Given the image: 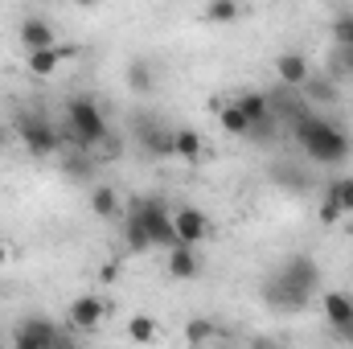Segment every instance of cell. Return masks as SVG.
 <instances>
[{"label":"cell","mask_w":353,"mask_h":349,"mask_svg":"<svg viewBox=\"0 0 353 349\" xmlns=\"http://www.w3.org/2000/svg\"><path fill=\"white\" fill-rule=\"evenodd\" d=\"M12 132H17V140L25 144L29 157H58L62 152V132L41 111H21L17 123H12Z\"/></svg>","instance_id":"cell-5"},{"label":"cell","mask_w":353,"mask_h":349,"mask_svg":"<svg viewBox=\"0 0 353 349\" xmlns=\"http://www.w3.org/2000/svg\"><path fill=\"white\" fill-rule=\"evenodd\" d=\"M8 140H12V128H4V123H0V152H4V144H8Z\"/></svg>","instance_id":"cell-27"},{"label":"cell","mask_w":353,"mask_h":349,"mask_svg":"<svg viewBox=\"0 0 353 349\" xmlns=\"http://www.w3.org/2000/svg\"><path fill=\"white\" fill-rule=\"evenodd\" d=\"M341 218H345V214H341V206H337V201L325 193V201H321V222H325V226H337Z\"/></svg>","instance_id":"cell-24"},{"label":"cell","mask_w":353,"mask_h":349,"mask_svg":"<svg viewBox=\"0 0 353 349\" xmlns=\"http://www.w3.org/2000/svg\"><path fill=\"white\" fill-rule=\"evenodd\" d=\"M333 41H337V50H350L353 54V12H341L333 21Z\"/></svg>","instance_id":"cell-21"},{"label":"cell","mask_w":353,"mask_h":349,"mask_svg":"<svg viewBox=\"0 0 353 349\" xmlns=\"http://www.w3.org/2000/svg\"><path fill=\"white\" fill-rule=\"evenodd\" d=\"M292 140L300 144V152H304L312 165H325V169L345 165L350 152H353L350 132H341L333 119H325V115H316V111H308V107H300V111L292 115Z\"/></svg>","instance_id":"cell-3"},{"label":"cell","mask_w":353,"mask_h":349,"mask_svg":"<svg viewBox=\"0 0 353 349\" xmlns=\"http://www.w3.org/2000/svg\"><path fill=\"white\" fill-rule=\"evenodd\" d=\"M316 292H321V263L312 255H288L267 279L263 300L275 312H304Z\"/></svg>","instance_id":"cell-2"},{"label":"cell","mask_w":353,"mask_h":349,"mask_svg":"<svg viewBox=\"0 0 353 349\" xmlns=\"http://www.w3.org/2000/svg\"><path fill=\"white\" fill-rule=\"evenodd\" d=\"M173 157L185 161V165H197V161L205 157V140H201L193 128H176L173 132Z\"/></svg>","instance_id":"cell-15"},{"label":"cell","mask_w":353,"mask_h":349,"mask_svg":"<svg viewBox=\"0 0 353 349\" xmlns=\"http://www.w3.org/2000/svg\"><path fill=\"white\" fill-rule=\"evenodd\" d=\"M90 210H94V218H111V222H123V201H119V193L111 189V185H94L90 189Z\"/></svg>","instance_id":"cell-13"},{"label":"cell","mask_w":353,"mask_h":349,"mask_svg":"<svg viewBox=\"0 0 353 349\" xmlns=\"http://www.w3.org/2000/svg\"><path fill=\"white\" fill-rule=\"evenodd\" d=\"M333 337H337V341H345V346H353V325H350V329H337Z\"/></svg>","instance_id":"cell-26"},{"label":"cell","mask_w":353,"mask_h":349,"mask_svg":"<svg viewBox=\"0 0 353 349\" xmlns=\"http://www.w3.org/2000/svg\"><path fill=\"white\" fill-rule=\"evenodd\" d=\"M165 267H169V275H173L176 283L193 279V275L201 271V259H197V247H193V243H176V247H169V259H165Z\"/></svg>","instance_id":"cell-10"},{"label":"cell","mask_w":353,"mask_h":349,"mask_svg":"<svg viewBox=\"0 0 353 349\" xmlns=\"http://www.w3.org/2000/svg\"><path fill=\"white\" fill-rule=\"evenodd\" d=\"M62 62H66V50H62V46L29 50V74H33V79H50V74H58Z\"/></svg>","instance_id":"cell-14"},{"label":"cell","mask_w":353,"mask_h":349,"mask_svg":"<svg viewBox=\"0 0 353 349\" xmlns=\"http://www.w3.org/2000/svg\"><path fill=\"white\" fill-rule=\"evenodd\" d=\"M325 193L341 206V214H353V177H337V181H329Z\"/></svg>","instance_id":"cell-20"},{"label":"cell","mask_w":353,"mask_h":349,"mask_svg":"<svg viewBox=\"0 0 353 349\" xmlns=\"http://www.w3.org/2000/svg\"><path fill=\"white\" fill-rule=\"evenodd\" d=\"M275 79H279V87H288V90H304V83L312 79L308 54H300V50H283V54H275Z\"/></svg>","instance_id":"cell-8"},{"label":"cell","mask_w":353,"mask_h":349,"mask_svg":"<svg viewBox=\"0 0 353 349\" xmlns=\"http://www.w3.org/2000/svg\"><path fill=\"white\" fill-rule=\"evenodd\" d=\"M107 312H111V308H107V300H103V296H74V300H70V308H66V317H70V325H74V329H99Z\"/></svg>","instance_id":"cell-9"},{"label":"cell","mask_w":353,"mask_h":349,"mask_svg":"<svg viewBox=\"0 0 353 349\" xmlns=\"http://www.w3.org/2000/svg\"><path fill=\"white\" fill-rule=\"evenodd\" d=\"M62 128H66V140H70L79 152H94V148H103V140L111 136V123H107L103 107H99L90 94H74V99H66Z\"/></svg>","instance_id":"cell-4"},{"label":"cell","mask_w":353,"mask_h":349,"mask_svg":"<svg viewBox=\"0 0 353 349\" xmlns=\"http://www.w3.org/2000/svg\"><path fill=\"white\" fill-rule=\"evenodd\" d=\"M4 263H8V247H4V243H0V267H4Z\"/></svg>","instance_id":"cell-29"},{"label":"cell","mask_w":353,"mask_h":349,"mask_svg":"<svg viewBox=\"0 0 353 349\" xmlns=\"http://www.w3.org/2000/svg\"><path fill=\"white\" fill-rule=\"evenodd\" d=\"M62 341H66V333L46 317H25L12 329V346L17 349H50V346H62Z\"/></svg>","instance_id":"cell-6"},{"label":"cell","mask_w":353,"mask_h":349,"mask_svg":"<svg viewBox=\"0 0 353 349\" xmlns=\"http://www.w3.org/2000/svg\"><path fill=\"white\" fill-rule=\"evenodd\" d=\"M123 239L132 255H148V251H169L176 247V226H173V206L161 197H136L123 210Z\"/></svg>","instance_id":"cell-1"},{"label":"cell","mask_w":353,"mask_h":349,"mask_svg":"<svg viewBox=\"0 0 353 349\" xmlns=\"http://www.w3.org/2000/svg\"><path fill=\"white\" fill-rule=\"evenodd\" d=\"M222 333L210 325V321H189V329H185V341L189 346H197V341H218Z\"/></svg>","instance_id":"cell-23"},{"label":"cell","mask_w":353,"mask_h":349,"mask_svg":"<svg viewBox=\"0 0 353 349\" xmlns=\"http://www.w3.org/2000/svg\"><path fill=\"white\" fill-rule=\"evenodd\" d=\"M218 123H222L226 136H243V140H251V119H247L234 103H226V107L218 111Z\"/></svg>","instance_id":"cell-18"},{"label":"cell","mask_w":353,"mask_h":349,"mask_svg":"<svg viewBox=\"0 0 353 349\" xmlns=\"http://www.w3.org/2000/svg\"><path fill=\"white\" fill-rule=\"evenodd\" d=\"M333 70H337L341 79H353V54H350V50H337V58H333Z\"/></svg>","instance_id":"cell-25"},{"label":"cell","mask_w":353,"mask_h":349,"mask_svg":"<svg viewBox=\"0 0 353 349\" xmlns=\"http://www.w3.org/2000/svg\"><path fill=\"white\" fill-rule=\"evenodd\" d=\"M173 226H176V239H181V243H193V247H201V243L214 235L210 214L197 210V206H176L173 210Z\"/></svg>","instance_id":"cell-7"},{"label":"cell","mask_w":353,"mask_h":349,"mask_svg":"<svg viewBox=\"0 0 353 349\" xmlns=\"http://www.w3.org/2000/svg\"><path fill=\"white\" fill-rule=\"evenodd\" d=\"M321 312H325V321H329L333 333L337 329H350L353 325V296H345V292H325L321 296Z\"/></svg>","instance_id":"cell-11"},{"label":"cell","mask_w":353,"mask_h":349,"mask_svg":"<svg viewBox=\"0 0 353 349\" xmlns=\"http://www.w3.org/2000/svg\"><path fill=\"white\" fill-rule=\"evenodd\" d=\"M128 337L132 341H152L157 337V321L152 317H132L128 321Z\"/></svg>","instance_id":"cell-22"},{"label":"cell","mask_w":353,"mask_h":349,"mask_svg":"<svg viewBox=\"0 0 353 349\" xmlns=\"http://www.w3.org/2000/svg\"><path fill=\"white\" fill-rule=\"evenodd\" d=\"M128 87L136 94H152L157 90V66L148 58H132L128 62Z\"/></svg>","instance_id":"cell-17"},{"label":"cell","mask_w":353,"mask_h":349,"mask_svg":"<svg viewBox=\"0 0 353 349\" xmlns=\"http://www.w3.org/2000/svg\"><path fill=\"white\" fill-rule=\"evenodd\" d=\"M140 148H144L148 157L165 161V157H173V132H165V128H157V123H144V128H140Z\"/></svg>","instance_id":"cell-16"},{"label":"cell","mask_w":353,"mask_h":349,"mask_svg":"<svg viewBox=\"0 0 353 349\" xmlns=\"http://www.w3.org/2000/svg\"><path fill=\"white\" fill-rule=\"evenodd\" d=\"M70 4H79V8H94L99 0H70Z\"/></svg>","instance_id":"cell-28"},{"label":"cell","mask_w":353,"mask_h":349,"mask_svg":"<svg viewBox=\"0 0 353 349\" xmlns=\"http://www.w3.org/2000/svg\"><path fill=\"white\" fill-rule=\"evenodd\" d=\"M21 46L25 50H46V46H58V33L46 17H25L21 21Z\"/></svg>","instance_id":"cell-12"},{"label":"cell","mask_w":353,"mask_h":349,"mask_svg":"<svg viewBox=\"0 0 353 349\" xmlns=\"http://www.w3.org/2000/svg\"><path fill=\"white\" fill-rule=\"evenodd\" d=\"M201 17H205L210 25H234V21L243 17V4H239V0H210Z\"/></svg>","instance_id":"cell-19"}]
</instances>
